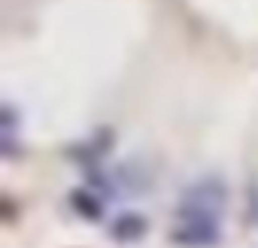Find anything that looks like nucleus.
Masks as SVG:
<instances>
[{
  "label": "nucleus",
  "mask_w": 258,
  "mask_h": 248,
  "mask_svg": "<svg viewBox=\"0 0 258 248\" xmlns=\"http://www.w3.org/2000/svg\"><path fill=\"white\" fill-rule=\"evenodd\" d=\"M228 185L222 176H204L191 182L176 206V215H204V218H222L228 209Z\"/></svg>",
  "instance_id": "nucleus-1"
},
{
  "label": "nucleus",
  "mask_w": 258,
  "mask_h": 248,
  "mask_svg": "<svg viewBox=\"0 0 258 248\" xmlns=\"http://www.w3.org/2000/svg\"><path fill=\"white\" fill-rule=\"evenodd\" d=\"M167 239L176 248H213L222 242V218L176 215V224L167 233Z\"/></svg>",
  "instance_id": "nucleus-2"
},
{
  "label": "nucleus",
  "mask_w": 258,
  "mask_h": 248,
  "mask_svg": "<svg viewBox=\"0 0 258 248\" xmlns=\"http://www.w3.org/2000/svg\"><path fill=\"white\" fill-rule=\"evenodd\" d=\"M149 230V218L140 215V212H121L112 218L109 224V239L118 242V245H131V242H140Z\"/></svg>",
  "instance_id": "nucleus-3"
},
{
  "label": "nucleus",
  "mask_w": 258,
  "mask_h": 248,
  "mask_svg": "<svg viewBox=\"0 0 258 248\" xmlns=\"http://www.w3.org/2000/svg\"><path fill=\"white\" fill-rule=\"evenodd\" d=\"M109 149H112V131L109 128H100L85 143H76L73 149H67V158L76 161V164H97Z\"/></svg>",
  "instance_id": "nucleus-4"
},
{
  "label": "nucleus",
  "mask_w": 258,
  "mask_h": 248,
  "mask_svg": "<svg viewBox=\"0 0 258 248\" xmlns=\"http://www.w3.org/2000/svg\"><path fill=\"white\" fill-rule=\"evenodd\" d=\"M67 200H70V209L85 221H103V215H106L103 194H97L91 188H76V191H70Z\"/></svg>",
  "instance_id": "nucleus-5"
}]
</instances>
